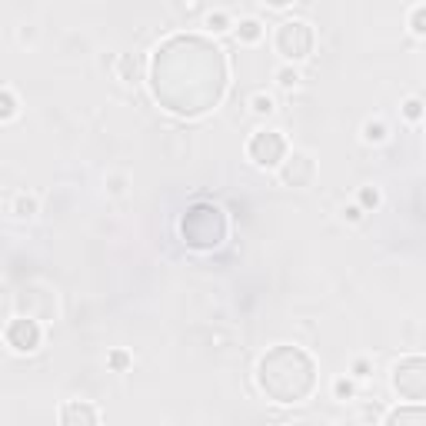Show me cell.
<instances>
[{
    "instance_id": "1",
    "label": "cell",
    "mask_w": 426,
    "mask_h": 426,
    "mask_svg": "<svg viewBox=\"0 0 426 426\" xmlns=\"http://www.w3.org/2000/svg\"><path fill=\"white\" fill-rule=\"evenodd\" d=\"M226 84V53L200 34H176L163 40L150 60L153 101L174 117H203L224 101Z\"/></svg>"
},
{
    "instance_id": "2",
    "label": "cell",
    "mask_w": 426,
    "mask_h": 426,
    "mask_svg": "<svg viewBox=\"0 0 426 426\" xmlns=\"http://www.w3.org/2000/svg\"><path fill=\"white\" fill-rule=\"evenodd\" d=\"M316 360L303 347L280 343L273 350H266L257 363V383L266 393V400L297 406L306 403L316 389Z\"/></svg>"
},
{
    "instance_id": "3",
    "label": "cell",
    "mask_w": 426,
    "mask_h": 426,
    "mask_svg": "<svg viewBox=\"0 0 426 426\" xmlns=\"http://www.w3.org/2000/svg\"><path fill=\"white\" fill-rule=\"evenodd\" d=\"M226 233H230V220L210 200L190 203L187 213L180 217V237H183V243H187L190 250H200V253L217 250L226 240Z\"/></svg>"
},
{
    "instance_id": "4",
    "label": "cell",
    "mask_w": 426,
    "mask_h": 426,
    "mask_svg": "<svg viewBox=\"0 0 426 426\" xmlns=\"http://www.w3.org/2000/svg\"><path fill=\"white\" fill-rule=\"evenodd\" d=\"M273 47L276 53L290 63H303L316 47V34L314 27L306 20H283L276 27V37H273Z\"/></svg>"
},
{
    "instance_id": "5",
    "label": "cell",
    "mask_w": 426,
    "mask_h": 426,
    "mask_svg": "<svg viewBox=\"0 0 426 426\" xmlns=\"http://www.w3.org/2000/svg\"><path fill=\"white\" fill-rule=\"evenodd\" d=\"M393 389L400 393V400L423 403L426 400V356H403L393 366Z\"/></svg>"
},
{
    "instance_id": "6",
    "label": "cell",
    "mask_w": 426,
    "mask_h": 426,
    "mask_svg": "<svg viewBox=\"0 0 426 426\" xmlns=\"http://www.w3.org/2000/svg\"><path fill=\"white\" fill-rule=\"evenodd\" d=\"M247 153H250V160L260 167V170H276L280 163L287 160V137L280 134V130H257L247 143Z\"/></svg>"
},
{
    "instance_id": "7",
    "label": "cell",
    "mask_w": 426,
    "mask_h": 426,
    "mask_svg": "<svg viewBox=\"0 0 426 426\" xmlns=\"http://www.w3.org/2000/svg\"><path fill=\"white\" fill-rule=\"evenodd\" d=\"M4 340L13 353H34L44 340V330L34 316H13L11 323L4 326Z\"/></svg>"
},
{
    "instance_id": "8",
    "label": "cell",
    "mask_w": 426,
    "mask_h": 426,
    "mask_svg": "<svg viewBox=\"0 0 426 426\" xmlns=\"http://www.w3.org/2000/svg\"><path fill=\"white\" fill-rule=\"evenodd\" d=\"M280 180H283V187H293V190L310 187L316 180V160L306 150L287 153V160L280 163Z\"/></svg>"
},
{
    "instance_id": "9",
    "label": "cell",
    "mask_w": 426,
    "mask_h": 426,
    "mask_svg": "<svg viewBox=\"0 0 426 426\" xmlns=\"http://www.w3.org/2000/svg\"><path fill=\"white\" fill-rule=\"evenodd\" d=\"M60 423L63 426H74V423H101V413H97V406H90V403H63V410H60Z\"/></svg>"
},
{
    "instance_id": "10",
    "label": "cell",
    "mask_w": 426,
    "mask_h": 426,
    "mask_svg": "<svg viewBox=\"0 0 426 426\" xmlns=\"http://www.w3.org/2000/svg\"><path fill=\"white\" fill-rule=\"evenodd\" d=\"M389 426H406V423H426V406L410 403V406H396L393 413H387Z\"/></svg>"
},
{
    "instance_id": "11",
    "label": "cell",
    "mask_w": 426,
    "mask_h": 426,
    "mask_svg": "<svg viewBox=\"0 0 426 426\" xmlns=\"http://www.w3.org/2000/svg\"><path fill=\"white\" fill-rule=\"evenodd\" d=\"M260 37H264V24H260L257 17H247V20H240V24H237V40H240V44H257Z\"/></svg>"
},
{
    "instance_id": "12",
    "label": "cell",
    "mask_w": 426,
    "mask_h": 426,
    "mask_svg": "<svg viewBox=\"0 0 426 426\" xmlns=\"http://www.w3.org/2000/svg\"><path fill=\"white\" fill-rule=\"evenodd\" d=\"M13 117H17V97H13L11 87H4L0 90V120L7 124V120H13Z\"/></svg>"
},
{
    "instance_id": "13",
    "label": "cell",
    "mask_w": 426,
    "mask_h": 426,
    "mask_svg": "<svg viewBox=\"0 0 426 426\" xmlns=\"http://www.w3.org/2000/svg\"><path fill=\"white\" fill-rule=\"evenodd\" d=\"M34 213H37V200H34V197L20 193V197L13 200V217H17V220H30Z\"/></svg>"
},
{
    "instance_id": "14",
    "label": "cell",
    "mask_w": 426,
    "mask_h": 426,
    "mask_svg": "<svg viewBox=\"0 0 426 426\" xmlns=\"http://www.w3.org/2000/svg\"><path fill=\"white\" fill-rule=\"evenodd\" d=\"M363 140H366V143H383V140H387V124H380V120H366V124H363Z\"/></svg>"
},
{
    "instance_id": "15",
    "label": "cell",
    "mask_w": 426,
    "mask_h": 426,
    "mask_svg": "<svg viewBox=\"0 0 426 426\" xmlns=\"http://www.w3.org/2000/svg\"><path fill=\"white\" fill-rule=\"evenodd\" d=\"M403 117H406V120H423L426 117V103L420 101V97H410V101H403Z\"/></svg>"
},
{
    "instance_id": "16",
    "label": "cell",
    "mask_w": 426,
    "mask_h": 426,
    "mask_svg": "<svg viewBox=\"0 0 426 426\" xmlns=\"http://www.w3.org/2000/svg\"><path fill=\"white\" fill-rule=\"evenodd\" d=\"M410 30H413L416 37H426V4L410 11Z\"/></svg>"
},
{
    "instance_id": "17",
    "label": "cell",
    "mask_w": 426,
    "mask_h": 426,
    "mask_svg": "<svg viewBox=\"0 0 426 426\" xmlns=\"http://www.w3.org/2000/svg\"><path fill=\"white\" fill-rule=\"evenodd\" d=\"M207 27H210L213 34H224V30H230V27H237V24L230 20V13L217 11V13H210V17H207Z\"/></svg>"
},
{
    "instance_id": "18",
    "label": "cell",
    "mask_w": 426,
    "mask_h": 426,
    "mask_svg": "<svg viewBox=\"0 0 426 426\" xmlns=\"http://www.w3.org/2000/svg\"><path fill=\"white\" fill-rule=\"evenodd\" d=\"M250 107H253V113H257V117H270V113H273V97L257 93V97L250 101Z\"/></svg>"
},
{
    "instance_id": "19",
    "label": "cell",
    "mask_w": 426,
    "mask_h": 426,
    "mask_svg": "<svg viewBox=\"0 0 426 426\" xmlns=\"http://www.w3.org/2000/svg\"><path fill=\"white\" fill-rule=\"evenodd\" d=\"M276 84L283 90H293L297 84H300V74L293 70V67H283V70H276Z\"/></svg>"
},
{
    "instance_id": "20",
    "label": "cell",
    "mask_w": 426,
    "mask_h": 426,
    "mask_svg": "<svg viewBox=\"0 0 426 426\" xmlns=\"http://www.w3.org/2000/svg\"><path fill=\"white\" fill-rule=\"evenodd\" d=\"M360 207H363V210H376V207H380V190L376 187L360 190Z\"/></svg>"
},
{
    "instance_id": "21",
    "label": "cell",
    "mask_w": 426,
    "mask_h": 426,
    "mask_svg": "<svg viewBox=\"0 0 426 426\" xmlns=\"http://www.w3.org/2000/svg\"><path fill=\"white\" fill-rule=\"evenodd\" d=\"M333 396H337V400H350V396H353V383H350V380H343V376H340L337 383H333Z\"/></svg>"
},
{
    "instance_id": "22",
    "label": "cell",
    "mask_w": 426,
    "mask_h": 426,
    "mask_svg": "<svg viewBox=\"0 0 426 426\" xmlns=\"http://www.w3.org/2000/svg\"><path fill=\"white\" fill-rule=\"evenodd\" d=\"M130 74L137 77V57H124V60H120V77L130 80Z\"/></svg>"
},
{
    "instance_id": "23",
    "label": "cell",
    "mask_w": 426,
    "mask_h": 426,
    "mask_svg": "<svg viewBox=\"0 0 426 426\" xmlns=\"http://www.w3.org/2000/svg\"><path fill=\"white\" fill-rule=\"evenodd\" d=\"M370 370H373V366H370V360H363V356L353 363V376H360V380H363V376H370Z\"/></svg>"
},
{
    "instance_id": "24",
    "label": "cell",
    "mask_w": 426,
    "mask_h": 426,
    "mask_svg": "<svg viewBox=\"0 0 426 426\" xmlns=\"http://www.w3.org/2000/svg\"><path fill=\"white\" fill-rule=\"evenodd\" d=\"M343 217H347L350 224H356V220H363V207H360V203H356V207H347V210H343Z\"/></svg>"
},
{
    "instance_id": "25",
    "label": "cell",
    "mask_w": 426,
    "mask_h": 426,
    "mask_svg": "<svg viewBox=\"0 0 426 426\" xmlns=\"http://www.w3.org/2000/svg\"><path fill=\"white\" fill-rule=\"evenodd\" d=\"M127 363H130V356H127V353H113V356H110L113 370H127Z\"/></svg>"
},
{
    "instance_id": "26",
    "label": "cell",
    "mask_w": 426,
    "mask_h": 426,
    "mask_svg": "<svg viewBox=\"0 0 426 426\" xmlns=\"http://www.w3.org/2000/svg\"><path fill=\"white\" fill-rule=\"evenodd\" d=\"M264 4L270 7V11H287V7H293L297 0H264Z\"/></svg>"
}]
</instances>
